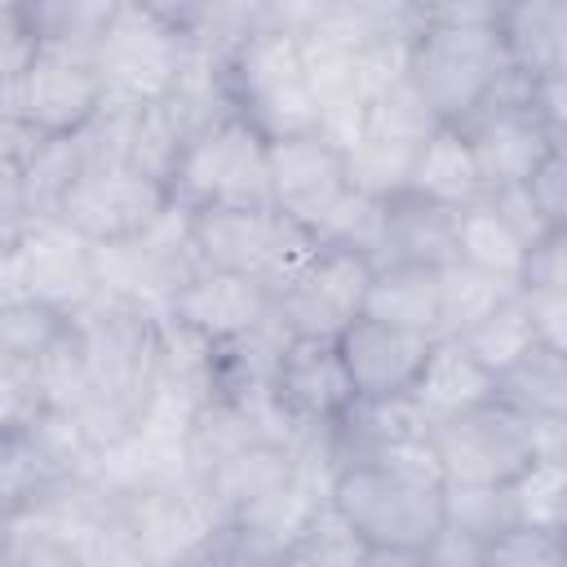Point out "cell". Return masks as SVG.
Listing matches in <instances>:
<instances>
[{
	"label": "cell",
	"instance_id": "cell-58",
	"mask_svg": "<svg viewBox=\"0 0 567 567\" xmlns=\"http://www.w3.org/2000/svg\"><path fill=\"white\" fill-rule=\"evenodd\" d=\"M0 567H4V558H0Z\"/></svg>",
	"mask_w": 567,
	"mask_h": 567
},
{
	"label": "cell",
	"instance_id": "cell-14",
	"mask_svg": "<svg viewBox=\"0 0 567 567\" xmlns=\"http://www.w3.org/2000/svg\"><path fill=\"white\" fill-rule=\"evenodd\" d=\"M13 261L22 292L62 319H75L97 297L93 248L62 221H31V230L13 248Z\"/></svg>",
	"mask_w": 567,
	"mask_h": 567
},
{
	"label": "cell",
	"instance_id": "cell-52",
	"mask_svg": "<svg viewBox=\"0 0 567 567\" xmlns=\"http://www.w3.org/2000/svg\"><path fill=\"white\" fill-rule=\"evenodd\" d=\"M199 567H288V554H266V549L244 545L239 536H230V532L221 527L217 545L208 549V558H204Z\"/></svg>",
	"mask_w": 567,
	"mask_h": 567
},
{
	"label": "cell",
	"instance_id": "cell-55",
	"mask_svg": "<svg viewBox=\"0 0 567 567\" xmlns=\"http://www.w3.org/2000/svg\"><path fill=\"white\" fill-rule=\"evenodd\" d=\"M31 128L22 124V120H13V115H0V168L4 164H18L22 155H27V146H31Z\"/></svg>",
	"mask_w": 567,
	"mask_h": 567
},
{
	"label": "cell",
	"instance_id": "cell-27",
	"mask_svg": "<svg viewBox=\"0 0 567 567\" xmlns=\"http://www.w3.org/2000/svg\"><path fill=\"white\" fill-rule=\"evenodd\" d=\"M523 257H527V248L518 244V235L501 221V213L487 199L465 204V208L452 213V261L518 288Z\"/></svg>",
	"mask_w": 567,
	"mask_h": 567
},
{
	"label": "cell",
	"instance_id": "cell-29",
	"mask_svg": "<svg viewBox=\"0 0 567 567\" xmlns=\"http://www.w3.org/2000/svg\"><path fill=\"white\" fill-rule=\"evenodd\" d=\"M257 439H261V430H257L252 412L239 408L235 399H221V394H217V399L199 403V408L190 412V421H186V439H182L190 478L204 483L213 470H221L235 452H244V447L257 443Z\"/></svg>",
	"mask_w": 567,
	"mask_h": 567
},
{
	"label": "cell",
	"instance_id": "cell-1",
	"mask_svg": "<svg viewBox=\"0 0 567 567\" xmlns=\"http://www.w3.org/2000/svg\"><path fill=\"white\" fill-rule=\"evenodd\" d=\"M505 75L496 4H421V35L408 53V84L439 124H465Z\"/></svg>",
	"mask_w": 567,
	"mask_h": 567
},
{
	"label": "cell",
	"instance_id": "cell-45",
	"mask_svg": "<svg viewBox=\"0 0 567 567\" xmlns=\"http://www.w3.org/2000/svg\"><path fill=\"white\" fill-rule=\"evenodd\" d=\"M483 567H567V549H563V536L509 527L496 540H487Z\"/></svg>",
	"mask_w": 567,
	"mask_h": 567
},
{
	"label": "cell",
	"instance_id": "cell-8",
	"mask_svg": "<svg viewBox=\"0 0 567 567\" xmlns=\"http://www.w3.org/2000/svg\"><path fill=\"white\" fill-rule=\"evenodd\" d=\"M190 217L204 270L257 279L266 292L315 252L310 230H301L275 208H213Z\"/></svg>",
	"mask_w": 567,
	"mask_h": 567
},
{
	"label": "cell",
	"instance_id": "cell-57",
	"mask_svg": "<svg viewBox=\"0 0 567 567\" xmlns=\"http://www.w3.org/2000/svg\"><path fill=\"white\" fill-rule=\"evenodd\" d=\"M4 527H9V514H4V509H0V536H4Z\"/></svg>",
	"mask_w": 567,
	"mask_h": 567
},
{
	"label": "cell",
	"instance_id": "cell-48",
	"mask_svg": "<svg viewBox=\"0 0 567 567\" xmlns=\"http://www.w3.org/2000/svg\"><path fill=\"white\" fill-rule=\"evenodd\" d=\"M518 288L523 292H532V288H567V230H554V235H545L540 244L527 248Z\"/></svg>",
	"mask_w": 567,
	"mask_h": 567
},
{
	"label": "cell",
	"instance_id": "cell-53",
	"mask_svg": "<svg viewBox=\"0 0 567 567\" xmlns=\"http://www.w3.org/2000/svg\"><path fill=\"white\" fill-rule=\"evenodd\" d=\"M31 49H35V44L13 49V53H0V115L22 120V75H27Z\"/></svg>",
	"mask_w": 567,
	"mask_h": 567
},
{
	"label": "cell",
	"instance_id": "cell-12",
	"mask_svg": "<svg viewBox=\"0 0 567 567\" xmlns=\"http://www.w3.org/2000/svg\"><path fill=\"white\" fill-rule=\"evenodd\" d=\"M164 208H168V190L159 182H146L128 168H93V173L84 168L58 221L75 230L89 248H106L142 235Z\"/></svg>",
	"mask_w": 567,
	"mask_h": 567
},
{
	"label": "cell",
	"instance_id": "cell-32",
	"mask_svg": "<svg viewBox=\"0 0 567 567\" xmlns=\"http://www.w3.org/2000/svg\"><path fill=\"white\" fill-rule=\"evenodd\" d=\"M385 217H390V199H377V195L346 186V195L319 217L310 239L319 248H332V252H346V257L377 266V257L385 248Z\"/></svg>",
	"mask_w": 567,
	"mask_h": 567
},
{
	"label": "cell",
	"instance_id": "cell-21",
	"mask_svg": "<svg viewBox=\"0 0 567 567\" xmlns=\"http://www.w3.org/2000/svg\"><path fill=\"white\" fill-rule=\"evenodd\" d=\"M496 40L509 71L527 80L567 75V4L563 0L496 4Z\"/></svg>",
	"mask_w": 567,
	"mask_h": 567
},
{
	"label": "cell",
	"instance_id": "cell-22",
	"mask_svg": "<svg viewBox=\"0 0 567 567\" xmlns=\"http://www.w3.org/2000/svg\"><path fill=\"white\" fill-rule=\"evenodd\" d=\"M403 195H416V199H425L434 208H447V213L487 199L483 173L474 164V151H470V142H465V133L456 124H439L421 142Z\"/></svg>",
	"mask_w": 567,
	"mask_h": 567
},
{
	"label": "cell",
	"instance_id": "cell-34",
	"mask_svg": "<svg viewBox=\"0 0 567 567\" xmlns=\"http://www.w3.org/2000/svg\"><path fill=\"white\" fill-rule=\"evenodd\" d=\"M421 146L385 137V133H363L350 151H341V168H346V186L377 195V199H394L408 190L412 177V159Z\"/></svg>",
	"mask_w": 567,
	"mask_h": 567
},
{
	"label": "cell",
	"instance_id": "cell-33",
	"mask_svg": "<svg viewBox=\"0 0 567 567\" xmlns=\"http://www.w3.org/2000/svg\"><path fill=\"white\" fill-rule=\"evenodd\" d=\"M509 518L523 532H567V461H532L505 483Z\"/></svg>",
	"mask_w": 567,
	"mask_h": 567
},
{
	"label": "cell",
	"instance_id": "cell-5",
	"mask_svg": "<svg viewBox=\"0 0 567 567\" xmlns=\"http://www.w3.org/2000/svg\"><path fill=\"white\" fill-rule=\"evenodd\" d=\"M266 137L239 115L217 120L199 137L186 142L177 173L168 182V199L186 213L213 208H270L266 182Z\"/></svg>",
	"mask_w": 567,
	"mask_h": 567
},
{
	"label": "cell",
	"instance_id": "cell-7",
	"mask_svg": "<svg viewBox=\"0 0 567 567\" xmlns=\"http://www.w3.org/2000/svg\"><path fill=\"white\" fill-rule=\"evenodd\" d=\"M111 518L146 567H199L226 518L195 478L111 496Z\"/></svg>",
	"mask_w": 567,
	"mask_h": 567
},
{
	"label": "cell",
	"instance_id": "cell-51",
	"mask_svg": "<svg viewBox=\"0 0 567 567\" xmlns=\"http://www.w3.org/2000/svg\"><path fill=\"white\" fill-rule=\"evenodd\" d=\"M487 545L456 532V527H439L425 545H421V567H483Z\"/></svg>",
	"mask_w": 567,
	"mask_h": 567
},
{
	"label": "cell",
	"instance_id": "cell-42",
	"mask_svg": "<svg viewBox=\"0 0 567 567\" xmlns=\"http://www.w3.org/2000/svg\"><path fill=\"white\" fill-rule=\"evenodd\" d=\"M66 332V319L44 310L40 301L22 297V301H9L0 306V359L4 363H27L35 368V359Z\"/></svg>",
	"mask_w": 567,
	"mask_h": 567
},
{
	"label": "cell",
	"instance_id": "cell-3",
	"mask_svg": "<svg viewBox=\"0 0 567 567\" xmlns=\"http://www.w3.org/2000/svg\"><path fill=\"white\" fill-rule=\"evenodd\" d=\"M328 501L368 549H421L443 527V483L399 465L337 470Z\"/></svg>",
	"mask_w": 567,
	"mask_h": 567
},
{
	"label": "cell",
	"instance_id": "cell-13",
	"mask_svg": "<svg viewBox=\"0 0 567 567\" xmlns=\"http://www.w3.org/2000/svg\"><path fill=\"white\" fill-rule=\"evenodd\" d=\"M456 128L465 133V142H470V151H474V164H478V173H483L487 195H492V190H505V186H523L549 151L567 146V137H554V133L532 115L527 102H496V97H492V102H483V106H478L465 124H456Z\"/></svg>",
	"mask_w": 567,
	"mask_h": 567
},
{
	"label": "cell",
	"instance_id": "cell-43",
	"mask_svg": "<svg viewBox=\"0 0 567 567\" xmlns=\"http://www.w3.org/2000/svg\"><path fill=\"white\" fill-rule=\"evenodd\" d=\"M0 558H4V567H80L75 540L53 532L35 514L9 518V527L0 536Z\"/></svg>",
	"mask_w": 567,
	"mask_h": 567
},
{
	"label": "cell",
	"instance_id": "cell-2",
	"mask_svg": "<svg viewBox=\"0 0 567 567\" xmlns=\"http://www.w3.org/2000/svg\"><path fill=\"white\" fill-rule=\"evenodd\" d=\"M226 97H230V111L244 124H252L266 142L315 133L319 106L306 80L297 35L270 27L266 4H261V27L226 62Z\"/></svg>",
	"mask_w": 567,
	"mask_h": 567
},
{
	"label": "cell",
	"instance_id": "cell-6",
	"mask_svg": "<svg viewBox=\"0 0 567 567\" xmlns=\"http://www.w3.org/2000/svg\"><path fill=\"white\" fill-rule=\"evenodd\" d=\"M93 381V403H106L137 421V412L151 399L155 377V328L159 315L133 310L111 297H93L75 319H66Z\"/></svg>",
	"mask_w": 567,
	"mask_h": 567
},
{
	"label": "cell",
	"instance_id": "cell-36",
	"mask_svg": "<svg viewBox=\"0 0 567 567\" xmlns=\"http://www.w3.org/2000/svg\"><path fill=\"white\" fill-rule=\"evenodd\" d=\"M514 288L492 279V275H478L461 261H447L439 266V297H443V337H461L470 332L483 315H492Z\"/></svg>",
	"mask_w": 567,
	"mask_h": 567
},
{
	"label": "cell",
	"instance_id": "cell-44",
	"mask_svg": "<svg viewBox=\"0 0 567 567\" xmlns=\"http://www.w3.org/2000/svg\"><path fill=\"white\" fill-rule=\"evenodd\" d=\"M49 412L35 368L0 359V434H27Z\"/></svg>",
	"mask_w": 567,
	"mask_h": 567
},
{
	"label": "cell",
	"instance_id": "cell-41",
	"mask_svg": "<svg viewBox=\"0 0 567 567\" xmlns=\"http://www.w3.org/2000/svg\"><path fill=\"white\" fill-rule=\"evenodd\" d=\"M53 474L44 470V461L35 456L27 434H0V509L9 518L35 509L49 492H53Z\"/></svg>",
	"mask_w": 567,
	"mask_h": 567
},
{
	"label": "cell",
	"instance_id": "cell-25",
	"mask_svg": "<svg viewBox=\"0 0 567 567\" xmlns=\"http://www.w3.org/2000/svg\"><path fill=\"white\" fill-rule=\"evenodd\" d=\"M328 501V492H319L315 483H306L301 474H292L284 487H275L270 496L235 509L226 518V532L239 536L244 545H257L266 554H288L292 540L301 536V527L310 523V514Z\"/></svg>",
	"mask_w": 567,
	"mask_h": 567
},
{
	"label": "cell",
	"instance_id": "cell-28",
	"mask_svg": "<svg viewBox=\"0 0 567 567\" xmlns=\"http://www.w3.org/2000/svg\"><path fill=\"white\" fill-rule=\"evenodd\" d=\"M292 474H297L292 452H288L284 443L257 439V443H248L244 452H235L221 470H213L199 487H204V496L221 509V518H230L235 509H244V505L270 496L275 487H284Z\"/></svg>",
	"mask_w": 567,
	"mask_h": 567
},
{
	"label": "cell",
	"instance_id": "cell-4",
	"mask_svg": "<svg viewBox=\"0 0 567 567\" xmlns=\"http://www.w3.org/2000/svg\"><path fill=\"white\" fill-rule=\"evenodd\" d=\"M93 66L102 80V102L111 106L164 102L182 66V35L164 18L159 0H115L93 44Z\"/></svg>",
	"mask_w": 567,
	"mask_h": 567
},
{
	"label": "cell",
	"instance_id": "cell-10",
	"mask_svg": "<svg viewBox=\"0 0 567 567\" xmlns=\"http://www.w3.org/2000/svg\"><path fill=\"white\" fill-rule=\"evenodd\" d=\"M430 447H434L443 483L505 487L514 474H523L536 461L527 421L518 412L501 408V403H487V408L465 412L447 425H434Z\"/></svg>",
	"mask_w": 567,
	"mask_h": 567
},
{
	"label": "cell",
	"instance_id": "cell-49",
	"mask_svg": "<svg viewBox=\"0 0 567 567\" xmlns=\"http://www.w3.org/2000/svg\"><path fill=\"white\" fill-rule=\"evenodd\" d=\"M487 204L501 213V221L518 235V244L523 248H532V244H540L545 235H554V226L540 217V208L532 204V195L523 190V186H505V190H492L487 195Z\"/></svg>",
	"mask_w": 567,
	"mask_h": 567
},
{
	"label": "cell",
	"instance_id": "cell-9",
	"mask_svg": "<svg viewBox=\"0 0 567 567\" xmlns=\"http://www.w3.org/2000/svg\"><path fill=\"white\" fill-rule=\"evenodd\" d=\"M372 266L332 248H319L270 288V319L301 341H337L359 315L368 297Z\"/></svg>",
	"mask_w": 567,
	"mask_h": 567
},
{
	"label": "cell",
	"instance_id": "cell-19",
	"mask_svg": "<svg viewBox=\"0 0 567 567\" xmlns=\"http://www.w3.org/2000/svg\"><path fill=\"white\" fill-rule=\"evenodd\" d=\"M430 434V425L421 421V412L412 408L408 394L399 399H350L346 412L328 425V452L337 470L350 465H377L394 452H403L408 443H421Z\"/></svg>",
	"mask_w": 567,
	"mask_h": 567
},
{
	"label": "cell",
	"instance_id": "cell-15",
	"mask_svg": "<svg viewBox=\"0 0 567 567\" xmlns=\"http://www.w3.org/2000/svg\"><path fill=\"white\" fill-rule=\"evenodd\" d=\"M266 182L270 208L297 221L301 230H315L319 217L346 195L341 151H332L319 133L279 137L266 146Z\"/></svg>",
	"mask_w": 567,
	"mask_h": 567
},
{
	"label": "cell",
	"instance_id": "cell-20",
	"mask_svg": "<svg viewBox=\"0 0 567 567\" xmlns=\"http://www.w3.org/2000/svg\"><path fill=\"white\" fill-rule=\"evenodd\" d=\"M412 408L421 412V421L447 425L465 412H478L487 403H496V377L456 341V337H439L421 363V377L412 385Z\"/></svg>",
	"mask_w": 567,
	"mask_h": 567
},
{
	"label": "cell",
	"instance_id": "cell-35",
	"mask_svg": "<svg viewBox=\"0 0 567 567\" xmlns=\"http://www.w3.org/2000/svg\"><path fill=\"white\" fill-rule=\"evenodd\" d=\"M492 377H501L505 368H514L532 346H536V337H532V319H527V306H523V297H518V288L492 310V315H483L470 332H461L456 337Z\"/></svg>",
	"mask_w": 567,
	"mask_h": 567
},
{
	"label": "cell",
	"instance_id": "cell-54",
	"mask_svg": "<svg viewBox=\"0 0 567 567\" xmlns=\"http://www.w3.org/2000/svg\"><path fill=\"white\" fill-rule=\"evenodd\" d=\"M27 44H35L31 22H27V4H18V0H0V53L27 49Z\"/></svg>",
	"mask_w": 567,
	"mask_h": 567
},
{
	"label": "cell",
	"instance_id": "cell-38",
	"mask_svg": "<svg viewBox=\"0 0 567 567\" xmlns=\"http://www.w3.org/2000/svg\"><path fill=\"white\" fill-rule=\"evenodd\" d=\"M111 4L115 0H35V4H27V22L40 44H71V49L93 53V44L111 18Z\"/></svg>",
	"mask_w": 567,
	"mask_h": 567
},
{
	"label": "cell",
	"instance_id": "cell-46",
	"mask_svg": "<svg viewBox=\"0 0 567 567\" xmlns=\"http://www.w3.org/2000/svg\"><path fill=\"white\" fill-rule=\"evenodd\" d=\"M523 190L532 195V204L540 208V217L554 226V230H567V146L549 151L536 173L523 182Z\"/></svg>",
	"mask_w": 567,
	"mask_h": 567
},
{
	"label": "cell",
	"instance_id": "cell-17",
	"mask_svg": "<svg viewBox=\"0 0 567 567\" xmlns=\"http://www.w3.org/2000/svg\"><path fill=\"white\" fill-rule=\"evenodd\" d=\"M279 412L297 425H332L346 403L354 399L350 377L341 368L337 341H301L288 337L279 368H275V385H270Z\"/></svg>",
	"mask_w": 567,
	"mask_h": 567
},
{
	"label": "cell",
	"instance_id": "cell-23",
	"mask_svg": "<svg viewBox=\"0 0 567 567\" xmlns=\"http://www.w3.org/2000/svg\"><path fill=\"white\" fill-rule=\"evenodd\" d=\"M151 399H164L182 412L217 399V346L195 337L190 328L173 323L168 315L155 328V377Z\"/></svg>",
	"mask_w": 567,
	"mask_h": 567
},
{
	"label": "cell",
	"instance_id": "cell-40",
	"mask_svg": "<svg viewBox=\"0 0 567 567\" xmlns=\"http://www.w3.org/2000/svg\"><path fill=\"white\" fill-rule=\"evenodd\" d=\"M443 527H456L474 540H496L501 532L514 527L509 518V496L505 487H483V483H443Z\"/></svg>",
	"mask_w": 567,
	"mask_h": 567
},
{
	"label": "cell",
	"instance_id": "cell-18",
	"mask_svg": "<svg viewBox=\"0 0 567 567\" xmlns=\"http://www.w3.org/2000/svg\"><path fill=\"white\" fill-rule=\"evenodd\" d=\"M168 319L190 328L195 337L226 346L270 319V292L257 279L226 275V270H199L173 301Z\"/></svg>",
	"mask_w": 567,
	"mask_h": 567
},
{
	"label": "cell",
	"instance_id": "cell-30",
	"mask_svg": "<svg viewBox=\"0 0 567 567\" xmlns=\"http://www.w3.org/2000/svg\"><path fill=\"white\" fill-rule=\"evenodd\" d=\"M496 403L518 412L523 421L567 416V354L532 346L514 368L496 377Z\"/></svg>",
	"mask_w": 567,
	"mask_h": 567
},
{
	"label": "cell",
	"instance_id": "cell-26",
	"mask_svg": "<svg viewBox=\"0 0 567 567\" xmlns=\"http://www.w3.org/2000/svg\"><path fill=\"white\" fill-rule=\"evenodd\" d=\"M447 261H452V213L416 195H394L390 217H385V248L377 266H434L439 270Z\"/></svg>",
	"mask_w": 567,
	"mask_h": 567
},
{
	"label": "cell",
	"instance_id": "cell-16",
	"mask_svg": "<svg viewBox=\"0 0 567 567\" xmlns=\"http://www.w3.org/2000/svg\"><path fill=\"white\" fill-rule=\"evenodd\" d=\"M430 346H434L430 337L377 323L368 315H359L337 337V354H341V368L350 377L354 399H399V394H412Z\"/></svg>",
	"mask_w": 567,
	"mask_h": 567
},
{
	"label": "cell",
	"instance_id": "cell-37",
	"mask_svg": "<svg viewBox=\"0 0 567 567\" xmlns=\"http://www.w3.org/2000/svg\"><path fill=\"white\" fill-rule=\"evenodd\" d=\"M368 554L363 536L323 501L288 549V567H359Z\"/></svg>",
	"mask_w": 567,
	"mask_h": 567
},
{
	"label": "cell",
	"instance_id": "cell-11",
	"mask_svg": "<svg viewBox=\"0 0 567 567\" xmlns=\"http://www.w3.org/2000/svg\"><path fill=\"white\" fill-rule=\"evenodd\" d=\"M102 106V80L89 49L40 44L22 75V124L49 137H75Z\"/></svg>",
	"mask_w": 567,
	"mask_h": 567
},
{
	"label": "cell",
	"instance_id": "cell-39",
	"mask_svg": "<svg viewBox=\"0 0 567 567\" xmlns=\"http://www.w3.org/2000/svg\"><path fill=\"white\" fill-rule=\"evenodd\" d=\"M35 377H40V390H44L49 412H71V416H80V412L93 403L89 363H84V350H80L71 323H66V332L35 359Z\"/></svg>",
	"mask_w": 567,
	"mask_h": 567
},
{
	"label": "cell",
	"instance_id": "cell-31",
	"mask_svg": "<svg viewBox=\"0 0 567 567\" xmlns=\"http://www.w3.org/2000/svg\"><path fill=\"white\" fill-rule=\"evenodd\" d=\"M84 173V159H80V146L75 137H49V133H35L27 155L18 159V182H22V195L31 204V217L35 221H58L71 186L80 182Z\"/></svg>",
	"mask_w": 567,
	"mask_h": 567
},
{
	"label": "cell",
	"instance_id": "cell-24",
	"mask_svg": "<svg viewBox=\"0 0 567 567\" xmlns=\"http://www.w3.org/2000/svg\"><path fill=\"white\" fill-rule=\"evenodd\" d=\"M363 315L416 337H443V297L434 266H377L368 279Z\"/></svg>",
	"mask_w": 567,
	"mask_h": 567
},
{
	"label": "cell",
	"instance_id": "cell-47",
	"mask_svg": "<svg viewBox=\"0 0 567 567\" xmlns=\"http://www.w3.org/2000/svg\"><path fill=\"white\" fill-rule=\"evenodd\" d=\"M518 297L527 306L536 346H545L554 354H567V288H532V292L518 288Z\"/></svg>",
	"mask_w": 567,
	"mask_h": 567
},
{
	"label": "cell",
	"instance_id": "cell-50",
	"mask_svg": "<svg viewBox=\"0 0 567 567\" xmlns=\"http://www.w3.org/2000/svg\"><path fill=\"white\" fill-rule=\"evenodd\" d=\"M31 204L22 195V182H18V164H4L0 168V252H13L22 244V235L31 230Z\"/></svg>",
	"mask_w": 567,
	"mask_h": 567
},
{
	"label": "cell",
	"instance_id": "cell-56",
	"mask_svg": "<svg viewBox=\"0 0 567 567\" xmlns=\"http://www.w3.org/2000/svg\"><path fill=\"white\" fill-rule=\"evenodd\" d=\"M359 567H421V549H368Z\"/></svg>",
	"mask_w": 567,
	"mask_h": 567
}]
</instances>
